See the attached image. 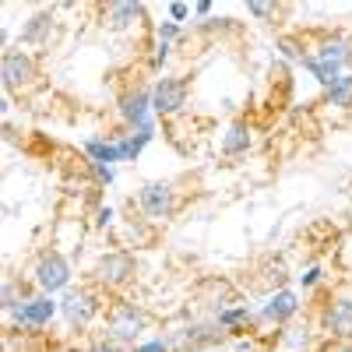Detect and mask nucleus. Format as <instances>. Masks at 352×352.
<instances>
[{
    "label": "nucleus",
    "instance_id": "2",
    "mask_svg": "<svg viewBox=\"0 0 352 352\" xmlns=\"http://www.w3.org/2000/svg\"><path fill=\"white\" fill-rule=\"evenodd\" d=\"M152 328V314L144 310L141 303L120 296V300H109L106 314H102V335L113 338L116 345L134 349L138 342H144V331Z\"/></svg>",
    "mask_w": 352,
    "mask_h": 352
},
{
    "label": "nucleus",
    "instance_id": "6",
    "mask_svg": "<svg viewBox=\"0 0 352 352\" xmlns=\"http://www.w3.org/2000/svg\"><path fill=\"white\" fill-rule=\"evenodd\" d=\"M32 285L39 292H46V296H64L74 285V261L60 247L39 250V257L32 264Z\"/></svg>",
    "mask_w": 352,
    "mask_h": 352
},
{
    "label": "nucleus",
    "instance_id": "20",
    "mask_svg": "<svg viewBox=\"0 0 352 352\" xmlns=\"http://www.w3.org/2000/svg\"><path fill=\"white\" fill-rule=\"evenodd\" d=\"M314 338H317V331H314V324H307V320H292V324L278 328V335H275L282 352H310Z\"/></svg>",
    "mask_w": 352,
    "mask_h": 352
},
{
    "label": "nucleus",
    "instance_id": "23",
    "mask_svg": "<svg viewBox=\"0 0 352 352\" xmlns=\"http://www.w3.org/2000/svg\"><path fill=\"white\" fill-rule=\"evenodd\" d=\"M320 102H324L328 109H335V113H352V71L342 74L331 88H324V92H320Z\"/></svg>",
    "mask_w": 352,
    "mask_h": 352
},
{
    "label": "nucleus",
    "instance_id": "13",
    "mask_svg": "<svg viewBox=\"0 0 352 352\" xmlns=\"http://www.w3.org/2000/svg\"><path fill=\"white\" fill-rule=\"evenodd\" d=\"M56 8H39V11H32L25 21H21V28H18V46L21 50H43V46H50L53 43V36H56Z\"/></svg>",
    "mask_w": 352,
    "mask_h": 352
},
{
    "label": "nucleus",
    "instance_id": "18",
    "mask_svg": "<svg viewBox=\"0 0 352 352\" xmlns=\"http://www.w3.org/2000/svg\"><path fill=\"white\" fill-rule=\"evenodd\" d=\"M81 155L88 162H99V166H120L124 162L116 134H92V138H85L81 141Z\"/></svg>",
    "mask_w": 352,
    "mask_h": 352
},
{
    "label": "nucleus",
    "instance_id": "28",
    "mask_svg": "<svg viewBox=\"0 0 352 352\" xmlns=\"http://www.w3.org/2000/svg\"><path fill=\"white\" fill-rule=\"evenodd\" d=\"M116 226H120V222H116V208L99 201L96 208H92V229H96V232H109V229H116Z\"/></svg>",
    "mask_w": 352,
    "mask_h": 352
},
{
    "label": "nucleus",
    "instance_id": "34",
    "mask_svg": "<svg viewBox=\"0 0 352 352\" xmlns=\"http://www.w3.org/2000/svg\"><path fill=\"white\" fill-rule=\"evenodd\" d=\"M131 352H173L169 349V342H166V335H152V338H144V342H138Z\"/></svg>",
    "mask_w": 352,
    "mask_h": 352
},
{
    "label": "nucleus",
    "instance_id": "33",
    "mask_svg": "<svg viewBox=\"0 0 352 352\" xmlns=\"http://www.w3.org/2000/svg\"><path fill=\"white\" fill-rule=\"evenodd\" d=\"M85 352H131V349L116 345V342H113V338H106V335H96L92 342L85 345Z\"/></svg>",
    "mask_w": 352,
    "mask_h": 352
},
{
    "label": "nucleus",
    "instance_id": "8",
    "mask_svg": "<svg viewBox=\"0 0 352 352\" xmlns=\"http://www.w3.org/2000/svg\"><path fill=\"white\" fill-rule=\"evenodd\" d=\"M116 120L124 131H144V127H159L155 109H152V85L131 81L124 85V92L116 96Z\"/></svg>",
    "mask_w": 352,
    "mask_h": 352
},
{
    "label": "nucleus",
    "instance_id": "3",
    "mask_svg": "<svg viewBox=\"0 0 352 352\" xmlns=\"http://www.w3.org/2000/svg\"><path fill=\"white\" fill-rule=\"evenodd\" d=\"M92 285L99 292H124L127 285L138 282V257L134 250L127 247H113V250H102L92 264V272H88Z\"/></svg>",
    "mask_w": 352,
    "mask_h": 352
},
{
    "label": "nucleus",
    "instance_id": "37",
    "mask_svg": "<svg viewBox=\"0 0 352 352\" xmlns=\"http://www.w3.org/2000/svg\"><path fill=\"white\" fill-rule=\"evenodd\" d=\"M324 352H352V342H342V345H335V342H331Z\"/></svg>",
    "mask_w": 352,
    "mask_h": 352
},
{
    "label": "nucleus",
    "instance_id": "9",
    "mask_svg": "<svg viewBox=\"0 0 352 352\" xmlns=\"http://www.w3.org/2000/svg\"><path fill=\"white\" fill-rule=\"evenodd\" d=\"M56 314H60V300L56 296H46V292H36L28 296L25 303H18L11 314H8V331H43L50 328Z\"/></svg>",
    "mask_w": 352,
    "mask_h": 352
},
{
    "label": "nucleus",
    "instance_id": "17",
    "mask_svg": "<svg viewBox=\"0 0 352 352\" xmlns=\"http://www.w3.org/2000/svg\"><path fill=\"white\" fill-rule=\"evenodd\" d=\"M219 320V328L229 335V338H243V335H254L261 324H257V307L250 303H236V307H229L222 314H215Z\"/></svg>",
    "mask_w": 352,
    "mask_h": 352
},
{
    "label": "nucleus",
    "instance_id": "38",
    "mask_svg": "<svg viewBox=\"0 0 352 352\" xmlns=\"http://www.w3.org/2000/svg\"><path fill=\"white\" fill-rule=\"evenodd\" d=\"M349 39H352V28H349Z\"/></svg>",
    "mask_w": 352,
    "mask_h": 352
},
{
    "label": "nucleus",
    "instance_id": "22",
    "mask_svg": "<svg viewBox=\"0 0 352 352\" xmlns=\"http://www.w3.org/2000/svg\"><path fill=\"white\" fill-rule=\"evenodd\" d=\"M155 131L159 127H144V131H120L116 134V141H120V155L124 162H138L144 155V148L155 141Z\"/></svg>",
    "mask_w": 352,
    "mask_h": 352
},
{
    "label": "nucleus",
    "instance_id": "30",
    "mask_svg": "<svg viewBox=\"0 0 352 352\" xmlns=\"http://www.w3.org/2000/svg\"><path fill=\"white\" fill-rule=\"evenodd\" d=\"M229 349H232V352H272V345L264 342V338H257V335L232 338V342H229Z\"/></svg>",
    "mask_w": 352,
    "mask_h": 352
},
{
    "label": "nucleus",
    "instance_id": "21",
    "mask_svg": "<svg viewBox=\"0 0 352 352\" xmlns=\"http://www.w3.org/2000/svg\"><path fill=\"white\" fill-rule=\"evenodd\" d=\"M116 229H120V236H124V243L120 247H152L155 243V226L148 222V219H141V215H131V219H120V226H116Z\"/></svg>",
    "mask_w": 352,
    "mask_h": 352
},
{
    "label": "nucleus",
    "instance_id": "32",
    "mask_svg": "<svg viewBox=\"0 0 352 352\" xmlns=\"http://www.w3.org/2000/svg\"><path fill=\"white\" fill-rule=\"evenodd\" d=\"M166 14H169V21L184 25L187 18H194V4H184V0H173V4H166Z\"/></svg>",
    "mask_w": 352,
    "mask_h": 352
},
{
    "label": "nucleus",
    "instance_id": "19",
    "mask_svg": "<svg viewBox=\"0 0 352 352\" xmlns=\"http://www.w3.org/2000/svg\"><path fill=\"white\" fill-rule=\"evenodd\" d=\"M275 56L285 60L289 67H303L310 56V39L303 32H278L275 36Z\"/></svg>",
    "mask_w": 352,
    "mask_h": 352
},
{
    "label": "nucleus",
    "instance_id": "35",
    "mask_svg": "<svg viewBox=\"0 0 352 352\" xmlns=\"http://www.w3.org/2000/svg\"><path fill=\"white\" fill-rule=\"evenodd\" d=\"M212 11H215L212 0H197V4H194V18H204V21H208V18H212Z\"/></svg>",
    "mask_w": 352,
    "mask_h": 352
},
{
    "label": "nucleus",
    "instance_id": "31",
    "mask_svg": "<svg viewBox=\"0 0 352 352\" xmlns=\"http://www.w3.org/2000/svg\"><path fill=\"white\" fill-rule=\"evenodd\" d=\"M278 11H282V8H275V4H261V0L247 4V14H250L254 21H261V25H272V21L278 18Z\"/></svg>",
    "mask_w": 352,
    "mask_h": 352
},
{
    "label": "nucleus",
    "instance_id": "14",
    "mask_svg": "<svg viewBox=\"0 0 352 352\" xmlns=\"http://www.w3.org/2000/svg\"><path fill=\"white\" fill-rule=\"evenodd\" d=\"M194 300H197V307L204 310V317H215V314H222V310H229V307H236V303H240V292H236V285H232V282L212 275V278H201V282H197Z\"/></svg>",
    "mask_w": 352,
    "mask_h": 352
},
{
    "label": "nucleus",
    "instance_id": "36",
    "mask_svg": "<svg viewBox=\"0 0 352 352\" xmlns=\"http://www.w3.org/2000/svg\"><path fill=\"white\" fill-rule=\"evenodd\" d=\"M50 352H85L81 345H71V342H60V345H53Z\"/></svg>",
    "mask_w": 352,
    "mask_h": 352
},
{
    "label": "nucleus",
    "instance_id": "27",
    "mask_svg": "<svg viewBox=\"0 0 352 352\" xmlns=\"http://www.w3.org/2000/svg\"><path fill=\"white\" fill-rule=\"evenodd\" d=\"M289 264L282 261V257H275V261H268L264 264V282H268V292H275V289H285L289 285Z\"/></svg>",
    "mask_w": 352,
    "mask_h": 352
},
{
    "label": "nucleus",
    "instance_id": "7",
    "mask_svg": "<svg viewBox=\"0 0 352 352\" xmlns=\"http://www.w3.org/2000/svg\"><path fill=\"white\" fill-rule=\"evenodd\" d=\"M106 300H102V292L96 289V285H71L64 296H60V317L67 320V328L71 331H85V328H92L96 320L106 314Z\"/></svg>",
    "mask_w": 352,
    "mask_h": 352
},
{
    "label": "nucleus",
    "instance_id": "25",
    "mask_svg": "<svg viewBox=\"0 0 352 352\" xmlns=\"http://www.w3.org/2000/svg\"><path fill=\"white\" fill-rule=\"evenodd\" d=\"M81 169L92 176V187H96V190H106V187L116 184V166H99V162H88V159L81 155Z\"/></svg>",
    "mask_w": 352,
    "mask_h": 352
},
{
    "label": "nucleus",
    "instance_id": "5",
    "mask_svg": "<svg viewBox=\"0 0 352 352\" xmlns=\"http://www.w3.org/2000/svg\"><path fill=\"white\" fill-rule=\"evenodd\" d=\"M134 208L141 219H148L152 226L169 222L176 212H180V190H176L173 180H144L134 194Z\"/></svg>",
    "mask_w": 352,
    "mask_h": 352
},
{
    "label": "nucleus",
    "instance_id": "10",
    "mask_svg": "<svg viewBox=\"0 0 352 352\" xmlns=\"http://www.w3.org/2000/svg\"><path fill=\"white\" fill-rule=\"evenodd\" d=\"M190 102V81L184 74H159L152 81V109L155 120H176Z\"/></svg>",
    "mask_w": 352,
    "mask_h": 352
},
{
    "label": "nucleus",
    "instance_id": "24",
    "mask_svg": "<svg viewBox=\"0 0 352 352\" xmlns=\"http://www.w3.org/2000/svg\"><path fill=\"white\" fill-rule=\"evenodd\" d=\"M152 39H159V43H169V46H180L184 39H187V25H176V21H155L152 25Z\"/></svg>",
    "mask_w": 352,
    "mask_h": 352
},
{
    "label": "nucleus",
    "instance_id": "4",
    "mask_svg": "<svg viewBox=\"0 0 352 352\" xmlns=\"http://www.w3.org/2000/svg\"><path fill=\"white\" fill-rule=\"evenodd\" d=\"M0 78H4V96H32L36 88H43V67L32 56V50L8 46L0 56Z\"/></svg>",
    "mask_w": 352,
    "mask_h": 352
},
{
    "label": "nucleus",
    "instance_id": "12",
    "mask_svg": "<svg viewBox=\"0 0 352 352\" xmlns=\"http://www.w3.org/2000/svg\"><path fill=\"white\" fill-rule=\"evenodd\" d=\"M317 331L324 335L328 342H335V345L352 342V300L349 296H331V300L320 303Z\"/></svg>",
    "mask_w": 352,
    "mask_h": 352
},
{
    "label": "nucleus",
    "instance_id": "15",
    "mask_svg": "<svg viewBox=\"0 0 352 352\" xmlns=\"http://www.w3.org/2000/svg\"><path fill=\"white\" fill-rule=\"evenodd\" d=\"M102 14V25L109 28V32H138V28L148 21V8L144 4H131V0H113V4L99 8Z\"/></svg>",
    "mask_w": 352,
    "mask_h": 352
},
{
    "label": "nucleus",
    "instance_id": "29",
    "mask_svg": "<svg viewBox=\"0 0 352 352\" xmlns=\"http://www.w3.org/2000/svg\"><path fill=\"white\" fill-rule=\"evenodd\" d=\"M201 36H226V32H240V21L236 18H208L197 25Z\"/></svg>",
    "mask_w": 352,
    "mask_h": 352
},
{
    "label": "nucleus",
    "instance_id": "11",
    "mask_svg": "<svg viewBox=\"0 0 352 352\" xmlns=\"http://www.w3.org/2000/svg\"><path fill=\"white\" fill-rule=\"evenodd\" d=\"M300 310H303V292H300V289H292V285L275 289V292H268V296H264V303L257 307V324L278 331V328L292 324V320H300Z\"/></svg>",
    "mask_w": 352,
    "mask_h": 352
},
{
    "label": "nucleus",
    "instance_id": "1",
    "mask_svg": "<svg viewBox=\"0 0 352 352\" xmlns=\"http://www.w3.org/2000/svg\"><path fill=\"white\" fill-rule=\"evenodd\" d=\"M303 71L320 85V92L331 88L342 74L352 71V39L349 32H331V28H320L317 39H310V56Z\"/></svg>",
    "mask_w": 352,
    "mask_h": 352
},
{
    "label": "nucleus",
    "instance_id": "16",
    "mask_svg": "<svg viewBox=\"0 0 352 352\" xmlns=\"http://www.w3.org/2000/svg\"><path fill=\"white\" fill-rule=\"evenodd\" d=\"M254 148V124L236 116V120H229L226 131L219 134V152L226 159H243L247 152Z\"/></svg>",
    "mask_w": 352,
    "mask_h": 352
},
{
    "label": "nucleus",
    "instance_id": "26",
    "mask_svg": "<svg viewBox=\"0 0 352 352\" xmlns=\"http://www.w3.org/2000/svg\"><path fill=\"white\" fill-rule=\"evenodd\" d=\"M292 278H296V289H300V292H314V289L324 285V268H320L317 261H310L307 268H300Z\"/></svg>",
    "mask_w": 352,
    "mask_h": 352
}]
</instances>
